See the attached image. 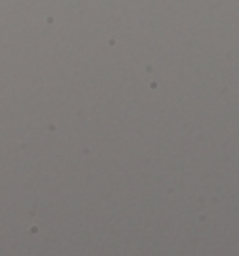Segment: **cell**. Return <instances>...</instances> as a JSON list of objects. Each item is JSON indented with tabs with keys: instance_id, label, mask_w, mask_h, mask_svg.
Returning <instances> with one entry per match:
<instances>
[]
</instances>
